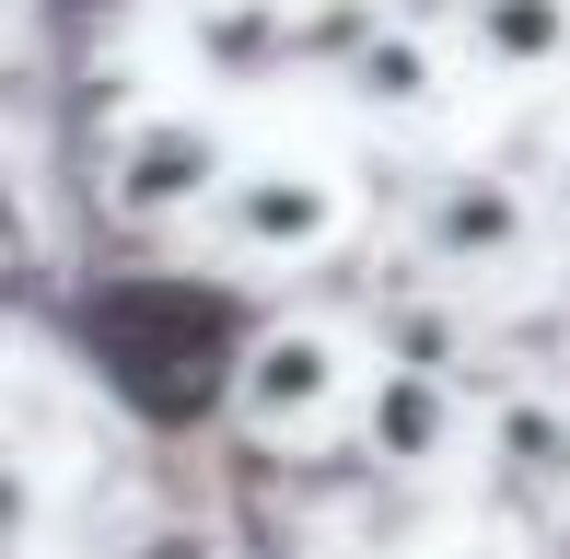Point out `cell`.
<instances>
[{"label": "cell", "instance_id": "10", "mask_svg": "<svg viewBox=\"0 0 570 559\" xmlns=\"http://www.w3.org/2000/svg\"><path fill=\"white\" fill-rule=\"evenodd\" d=\"M559 210H570V151H559Z\"/></svg>", "mask_w": 570, "mask_h": 559}, {"label": "cell", "instance_id": "5", "mask_svg": "<svg viewBox=\"0 0 570 559\" xmlns=\"http://www.w3.org/2000/svg\"><path fill=\"white\" fill-rule=\"evenodd\" d=\"M465 36L501 70H559L570 59V0H465Z\"/></svg>", "mask_w": 570, "mask_h": 559}, {"label": "cell", "instance_id": "8", "mask_svg": "<svg viewBox=\"0 0 570 559\" xmlns=\"http://www.w3.org/2000/svg\"><path fill=\"white\" fill-rule=\"evenodd\" d=\"M12 245H23V198L0 187V257H12Z\"/></svg>", "mask_w": 570, "mask_h": 559}, {"label": "cell", "instance_id": "3", "mask_svg": "<svg viewBox=\"0 0 570 559\" xmlns=\"http://www.w3.org/2000/svg\"><path fill=\"white\" fill-rule=\"evenodd\" d=\"M350 222V198L303 164H268V175H233L222 187V245L233 257H326Z\"/></svg>", "mask_w": 570, "mask_h": 559}, {"label": "cell", "instance_id": "4", "mask_svg": "<svg viewBox=\"0 0 570 559\" xmlns=\"http://www.w3.org/2000/svg\"><path fill=\"white\" fill-rule=\"evenodd\" d=\"M420 245H431L443 268H512V257L535 245V210H524V187H501V175H454V187L431 198Z\"/></svg>", "mask_w": 570, "mask_h": 559}, {"label": "cell", "instance_id": "7", "mask_svg": "<svg viewBox=\"0 0 570 559\" xmlns=\"http://www.w3.org/2000/svg\"><path fill=\"white\" fill-rule=\"evenodd\" d=\"M350 82L373 94V106H431V94H443V70H431V47H420V36H361Z\"/></svg>", "mask_w": 570, "mask_h": 559}, {"label": "cell", "instance_id": "1", "mask_svg": "<svg viewBox=\"0 0 570 559\" xmlns=\"http://www.w3.org/2000/svg\"><path fill=\"white\" fill-rule=\"evenodd\" d=\"M338 385H350V362H338L326 326H256L245 373H233V409L268 431V443H292V431H315L326 409H338Z\"/></svg>", "mask_w": 570, "mask_h": 559}, {"label": "cell", "instance_id": "2", "mask_svg": "<svg viewBox=\"0 0 570 559\" xmlns=\"http://www.w3.org/2000/svg\"><path fill=\"white\" fill-rule=\"evenodd\" d=\"M106 187H117V210H128V222H164V210H198V198H222V187H233V151H222L210 117H151V129H128V140H117Z\"/></svg>", "mask_w": 570, "mask_h": 559}, {"label": "cell", "instance_id": "9", "mask_svg": "<svg viewBox=\"0 0 570 559\" xmlns=\"http://www.w3.org/2000/svg\"><path fill=\"white\" fill-rule=\"evenodd\" d=\"M0 524H23V478H0Z\"/></svg>", "mask_w": 570, "mask_h": 559}, {"label": "cell", "instance_id": "6", "mask_svg": "<svg viewBox=\"0 0 570 559\" xmlns=\"http://www.w3.org/2000/svg\"><path fill=\"white\" fill-rule=\"evenodd\" d=\"M443 431H454V396H443V373H431V362H396V373L373 385V443H384V454L420 467V454H443Z\"/></svg>", "mask_w": 570, "mask_h": 559}]
</instances>
